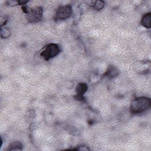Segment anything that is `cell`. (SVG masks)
<instances>
[{
    "label": "cell",
    "instance_id": "obj_1",
    "mask_svg": "<svg viewBox=\"0 0 151 151\" xmlns=\"http://www.w3.org/2000/svg\"><path fill=\"white\" fill-rule=\"evenodd\" d=\"M150 107V100L146 97H140L133 100L130 106L132 113L136 114L142 113Z\"/></svg>",
    "mask_w": 151,
    "mask_h": 151
},
{
    "label": "cell",
    "instance_id": "obj_2",
    "mask_svg": "<svg viewBox=\"0 0 151 151\" xmlns=\"http://www.w3.org/2000/svg\"><path fill=\"white\" fill-rule=\"evenodd\" d=\"M43 10L40 6L28 9L27 12V19L28 22L34 23L40 21L42 17Z\"/></svg>",
    "mask_w": 151,
    "mask_h": 151
},
{
    "label": "cell",
    "instance_id": "obj_3",
    "mask_svg": "<svg viewBox=\"0 0 151 151\" xmlns=\"http://www.w3.org/2000/svg\"><path fill=\"white\" fill-rule=\"evenodd\" d=\"M60 51L58 45L54 43H51L45 46L40 53V55L45 60H49L50 58L56 56Z\"/></svg>",
    "mask_w": 151,
    "mask_h": 151
},
{
    "label": "cell",
    "instance_id": "obj_4",
    "mask_svg": "<svg viewBox=\"0 0 151 151\" xmlns=\"http://www.w3.org/2000/svg\"><path fill=\"white\" fill-rule=\"evenodd\" d=\"M72 13V8L70 5L60 6L56 11L55 19L57 21L64 20L68 18Z\"/></svg>",
    "mask_w": 151,
    "mask_h": 151
},
{
    "label": "cell",
    "instance_id": "obj_5",
    "mask_svg": "<svg viewBox=\"0 0 151 151\" xmlns=\"http://www.w3.org/2000/svg\"><path fill=\"white\" fill-rule=\"evenodd\" d=\"M120 74L119 70L114 65H109L107 71L104 73L105 76L109 78H113L117 77Z\"/></svg>",
    "mask_w": 151,
    "mask_h": 151
},
{
    "label": "cell",
    "instance_id": "obj_6",
    "mask_svg": "<svg viewBox=\"0 0 151 151\" xmlns=\"http://www.w3.org/2000/svg\"><path fill=\"white\" fill-rule=\"evenodd\" d=\"M151 13H147L145 14L141 19V25L146 28H150L151 27Z\"/></svg>",
    "mask_w": 151,
    "mask_h": 151
},
{
    "label": "cell",
    "instance_id": "obj_7",
    "mask_svg": "<svg viewBox=\"0 0 151 151\" xmlns=\"http://www.w3.org/2000/svg\"><path fill=\"white\" fill-rule=\"evenodd\" d=\"M88 86L86 83H81L77 85L76 87V91L77 95L83 96L87 90Z\"/></svg>",
    "mask_w": 151,
    "mask_h": 151
},
{
    "label": "cell",
    "instance_id": "obj_8",
    "mask_svg": "<svg viewBox=\"0 0 151 151\" xmlns=\"http://www.w3.org/2000/svg\"><path fill=\"white\" fill-rule=\"evenodd\" d=\"M23 147L22 144L19 142H14L8 147V150H22Z\"/></svg>",
    "mask_w": 151,
    "mask_h": 151
},
{
    "label": "cell",
    "instance_id": "obj_9",
    "mask_svg": "<svg viewBox=\"0 0 151 151\" xmlns=\"http://www.w3.org/2000/svg\"><path fill=\"white\" fill-rule=\"evenodd\" d=\"M104 6V2L102 1H95L93 5V7L97 10H101Z\"/></svg>",
    "mask_w": 151,
    "mask_h": 151
},
{
    "label": "cell",
    "instance_id": "obj_10",
    "mask_svg": "<svg viewBox=\"0 0 151 151\" xmlns=\"http://www.w3.org/2000/svg\"><path fill=\"white\" fill-rule=\"evenodd\" d=\"M10 35V31L9 30L6 28H1V36L2 38H8Z\"/></svg>",
    "mask_w": 151,
    "mask_h": 151
}]
</instances>
